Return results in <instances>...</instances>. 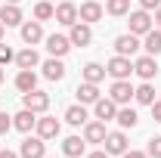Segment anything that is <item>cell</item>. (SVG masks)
Masks as SVG:
<instances>
[{
    "mask_svg": "<svg viewBox=\"0 0 161 158\" xmlns=\"http://www.w3.org/2000/svg\"><path fill=\"white\" fill-rule=\"evenodd\" d=\"M142 43H140V37L136 34H121V37H115V53L118 56H136V50H140Z\"/></svg>",
    "mask_w": 161,
    "mask_h": 158,
    "instance_id": "cell-10",
    "label": "cell"
},
{
    "mask_svg": "<svg viewBox=\"0 0 161 158\" xmlns=\"http://www.w3.org/2000/svg\"><path fill=\"white\" fill-rule=\"evenodd\" d=\"M84 149H87V139L84 137H65L62 139V152H65L68 158H80Z\"/></svg>",
    "mask_w": 161,
    "mask_h": 158,
    "instance_id": "cell-22",
    "label": "cell"
},
{
    "mask_svg": "<svg viewBox=\"0 0 161 158\" xmlns=\"http://www.w3.org/2000/svg\"><path fill=\"white\" fill-rule=\"evenodd\" d=\"M102 146H105V152H108V155H124V152L130 149V146H127V133H124V130H112V133H105V143H102Z\"/></svg>",
    "mask_w": 161,
    "mask_h": 158,
    "instance_id": "cell-8",
    "label": "cell"
},
{
    "mask_svg": "<svg viewBox=\"0 0 161 158\" xmlns=\"http://www.w3.org/2000/svg\"><path fill=\"white\" fill-rule=\"evenodd\" d=\"M16 65H19V68H37V65H40L37 50H34V47H25V50H19V53H16Z\"/></svg>",
    "mask_w": 161,
    "mask_h": 158,
    "instance_id": "cell-23",
    "label": "cell"
},
{
    "mask_svg": "<svg viewBox=\"0 0 161 158\" xmlns=\"http://www.w3.org/2000/svg\"><path fill=\"white\" fill-rule=\"evenodd\" d=\"M3 31H6V25H3V22H0V40H3Z\"/></svg>",
    "mask_w": 161,
    "mask_h": 158,
    "instance_id": "cell-40",
    "label": "cell"
},
{
    "mask_svg": "<svg viewBox=\"0 0 161 158\" xmlns=\"http://www.w3.org/2000/svg\"><path fill=\"white\" fill-rule=\"evenodd\" d=\"M78 19L87 22V25L99 22L102 19V3H99V0H84V3L78 6Z\"/></svg>",
    "mask_w": 161,
    "mask_h": 158,
    "instance_id": "cell-11",
    "label": "cell"
},
{
    "mask_svg": "<svg viewBox=\"0 0 161 158\" xmlns=\"http://www.w3.org/2000/svg\"><path fill=\"white\" fill-rule=\"evenodd\" d=\"M34 124H37V115H34L31 109H22L19 115H13V127H16V130H22V133L34 130Z\"/></svg>",
    "mask_w": 161,
    "mask_h": 158,
    "instance_id": "cell-20",
    "label": "cell"
},
{
    "mask_svg": "<svg viewBox=\"0 0 161 158\" xmlns=\"http://www.w3.org/2000/svg\"><path fill=\"white\" fill-rule=\"evenodd\" d=\"M43 158H47V155H43Z\"/></svg>",
    "mask_w": 161,
    "mask_h": 158,
    "instance_id": "cell-44",
    "label": "cell"
},
{
    "mask_svg": "<svg viewBox=\"0 0 161 158\" xmlns=\"http://www.w3.org/2000/svg\"><path fill=\"white\" fill-rule=\"evenodd\" d=\"M87 158H112V155H108L105 149H99V152H90V155H87Z\"/></svg>",
    "mask_w": 161,
    "mask_h": 158,
    "instance_id": "cell-37",
    "label": "cell"
},
{
    "mask_svg": "<svg viewBox=\"0 0 161 158\" xmlns=\"http://www.w3.org/2000/svg\"><path fill=\"white\" fill-rule=\"evenodd\" d=\"M47 155V139L40 137H25L19 146V158H43Z\"/></svg>",
    "mask_w": 161,
    "mask_h": 158,
    "instance_id": "cell-4",
    "label": "cell"
},
{
    "mask_svg": "<svg viewBox=\"0 0 161 158\" xmlns=\"http://www.w3.org/2000/svg\"><path fill=\"white\" fill-rule=\"evenodd\" d=\"M142 37H146V40H142V50H146L149 56H158V53H161V31L152 28V31H146Z\"/></svg>",
    "mask_w": 161,
    "mask_h": 158,
    "instance_id": "cell-27",
    "label": "cell"
},
{
    "mask_svg": "<svg viewBox=\"0 0 161 158\" xmlns=\"http://www.w3.org/2000/svg\"><path fill=\"white\" fill-rule=\"evenodd\" d=\"M9 127H13V118H9L6 112H0V137H3V133H9Z\"/></svg>",
    "mask_w": 161,
    "mask_h": 158,
    "instance_id": "cell-33",
    "label": "cell"
},
{
    "mask_svg": "<svg viewBox=\"0 0 161 158\" xmlns=\"http://www.w3.org/2000/svg\"><path fill=\"white\" fill-rule=\"evenodd\" d=\"M9 62H16V53H13V47H9V43H3V40H0V65H9Z\"/></svg>",
    "mask_w": 161,
    "mask_h": 158,
    "instance_id": "cell-31",
    "label": "cell"
},
{
    "mask_svg": "<svg viewBox=\"0 0 161 158\" xmlns=\"http://www.w3.org/2000/svg\"><path fill=\"white\" fill-rule=\"evenodd\" d=\"M22 105H25V109H31L34 115H43V112L50 109V93H43V90L22 93Z\"/></svg>",
    "mask_w": 161,
    "mask_h": 158,
    "instance_id": "cell-3",
    "label": "cell"
},
{
    "mask_svg": "<svg viewBox=\"0 0 161 158\" xmlns=\"http://www.w3.org/2000/svg\"><path fill=\"white\" fill-rule=\"evenodd\" d=\"M127 28H130V34H146V31H152L155 28V22H152V16L146 13V9H136V13H127Z\"/></svg>",
    "mask_w": 161,
    "mask_h": 158,
    "instance_id": "cell-2",
    "label": "cell"
},
{
    "mask_svg": "<svg viewBox=\"0 0 161 158\" xmlns=\"http://www.w3.org/2000/svg\"><path fill=\"white\" fill-rule=\"evenodd\" d=\"M105 13L115 16V19L127 16V13H130V0H105Z\"/></svg>",
    "mask_w": 161,
    "mask_h": 158,
    "instance_id": "cell-29",
    "label": "cell"
},
{
    "mask_svg": "<svg viewBox=\"0 0 161 158\" xmlns=\"http://www.w3.org/2000/svg\"><path fill=\"white\" fill-rule=\"evenodd\" d=\"M105 133H108V130H105V121H87V124H84V139H87V143H105Z\"/></svg>",
    "mask_w": 161,
    "mask_h": 158,
    "instance_id": "cell-19",
    "label": "cell"
},
{
    "mask_svg": "<svg viewBox=\"0 0 161 158\" xmlns=\"http://www.w3.org/2000/svg\"><path fill=\"white\" fill-rule=\"evenodd\" d=\"M133 90H136V87H130V81H112V87H108V99L118 102V105H127V102L133 99Z\"/></svg>",
    "mask_w": 161,
    "mask_h": 158,
    "instance_id": "cell-6",
    "label": "cell"
},
{
    "mask_svg": "<svg viewBox=\"0 0 161 158\" xmlns=\"http://www.w3.org/2000/svg\"><path fill=\"white\" fill-rule=\"evenodd\" d=\"M133 71H136L142 81H152L155 75H158V62H155V56H149V53L140 56V59L133 62Z\"/></svg>",
    "mask_w": 161,
    "mask_h": 158,
    "instance_id": "cell-14",
    "label": "cell"
},
{
    "mask_svg": "<svg viewBox=\"0 0 161 158\" xmlns=\"http://www.w3.org/2000/svg\"><path fill=\"white\" fill-rule=\"evenodd\" d=\"M80 78L90 81V84H99V81L105 78V65H99V62H87V65L80 68Z\"/></svg>",
    "mask_w": 161,
    "mask_h": 158,
    "instance_id": "cell-26",
    "label": "cell"
},
{
    "mask_svg": "<svg viewBox=\"0 0 161 158\" xmlns=\"http://www.w3.org/2000/svg\"><path fill=\"white\" fill-rule=\"evenodd\" d=\"M50 3H56V0H50Z\"/></svg>",
    "mask_w": 161,
    "mask_h": 158,
    "instance_id": "cell-43",
    "label": "cell"
},
{
    "mask_svg": "<svg viewBox=\"0 0 161 158\" xmlns=\"http://www.w3.org/2000/svg\"><path fill=\"white\" fill-rule=\"evenodd\" d=\"M133 99H136L140 105H152V102H155V87H152L149 81H142L140 87L133 90Z\"/></svg>",
    "mask_w": 161,
    "mask_h": 158,
    "instance_id": "cell-28",
    "label": "cell"
},
{
    "mask_svg": "<svg viewBox=\"0 0 161 158\" xmlns=\"http://www.w3.org/2000/svg\"><path fill=\"white\" fill-rule=\"evenodd\" d=\"M121 158H149V155H146V152H140V149H127Z\"/></svg>",
    "mask_w": 161,
    "mask_h": 158,
    "instance_id": "cell-36",
    "label": "cell"
},
{
    "mask_svg": "<svg viewBox=\"0 0 161 158\" xmlns=\"http://www.w3.org/2000/svg\"><path fill=\"white\" fill-rule=\"evenodd\" d=\"M75 93H78V102H80V105H93V102L99 99V84H90V81H80Z\"/></svg>",
    "mask_w": 161,
    "mask_h": 158,
    "instance_id": "cell-17",
    "label": "cell"
},
{
    "mask_svg": "<svg viewBox=\"0 0 161 158\" xmlns=\"http://www.w3.org/2000/svg\"><path fill=\"white\" fill-rule=\"evenodd\" d=\"M34 130H37L40 139H56V137H59V130H62V124L56 118H37Z\"/></svg>",
    "mask_w": 161,
    "mask_h": 158,
    "instance_id": "cell-16",
    "label": "cell"
},
{
    "mask_svg": "<svg viewBox=\"0 0 161 158\" xmlns=\"http://www.w3.org/2000/svg\"><path fill=\"white\" fill-rule=\"evenodd\" d=\"M105 75L115 81H130V75H133V62H130V56H112V59L105 62Z\"/></svg>",
    "mask_w": 161,
    "mask_h": 158,
    "instance_id": "cell-1",
    "label": "cell"
},
{
    "mask_svg": "<svg viewBox=\"0 0 161 158\" xmlns=\"http://www.w3.org/2000/svg\"><path fill=\"white\" fill-rule=\"evenodd\" d=\"M40 68H43V78L47 81H62L65 78V65H62V59H56V56H50Z\"/></svg>",
    "mask_w": 161,
    "mask_h": 158,
    "instance_id": "cell-21",
    "label": "cell"
},
{
    "mask_svg": "<svg viewBox=\"0 0 161 158\" xmlns=\"http://www.w3.org/2000/svg\"><path fill=\"white\" fill-rule=\"evenodd\" d=\"M68 50H71V40H68V34H50V37H47V53H50V56L62 59Z\"/></svg>",
    "mask_w": 161,
    "mask_h": 158,
    "instance_id": "cell-13",
    "label": "cell"
},
{
    "mask_svg": "<svg viewBox=\"0 0 161 158\" xmlns=\"http://www.w3.org/2000/svg\"><path fill=\"white\" fill-rule=\"evenodd\" d=\"M0 158H19V152H9V149L3 152V149H0Z\"/></svg>",
    "mask_w": 161,
    "mask_h": 158,
    "instance_id": "cell-39",
    "label": "cell"
},
{
    "mask_svg": "<svg viewBox=\"0 0 161 158\" xmlns=\"http://www.w3.org/2000/svg\"><path fill=\"white\" fill-rule=\"evenodd\" d=\"M16 90H19V93L37 90V75H34V68H19V75H16Z\"/></svg>",
    "mask_w": 161,
    "mask_h": 158,
    "instance_id": "cell-18",
    "label": "cell"
},
{
    "mask_svg": "<svg viewBox=\"0 0 161 158\" xmlns=\"http://www.w3.org/2000/svg\"><path fill=\"white\" fill-rule=\"evenodd\" d=\"M146 155H149V158H161V137H152V139H149Z\"/></svg>",
    "mask_w": 161,
    "mask_h": 158,
    "instance_id": "cell-32",
    "label": "cell"
},
{
    "mask_svg": "<svg viewBox=\"0 0 161 158\" xmlns=\"http://www.w3.org/2000/svg\"><path fill=\"white\" fill-rule=\"evenodd\" d=\"M87 118H90V115H87V109H84V105H68V109H65V121H68V124H71V127H84V124H87Z\"/></svg>",
    "mask_w": 161,
    "mask_h": 158,
    "instance_id": "cell-25",
    "label": "cell"
},
{
    "mask_svg": "<svg viewBox=\"0 0 161 158\" xmlns=\"http://www.w3.org/2000/svg\"><path fill=\"white\" fill-rule=\"evenodd\" d=\"M152 22H155V28H158V31H161V6H158V9H155V19H152Z\"/></svg>",
    "mask_w": 161,
    "mask_h": 158,
    "instance_id": "cell-38",
    "label": "cell"
},
{
    "mask_svg": "<svg viewBox=\"0 0 161 158\" xmlns=\"http://www.w3.org/2000/svg\"><path fill=\"white\" fill-rule=\"evenodd\" d=\"M149 109H152V118H155V121L161 124V99H155V102H152Z\"/></svg>",
    "mask_w": 161,
    "mask_h": 158,
    "instance_id": "cell-35",
    "label": "cell"
},
{
    "mask_svg": "<svg viewBox=\"0 0 161 158\" xmlns=\"http://www.w3.org/2000/svg\"><path fill=\"white\" fill-rule=\"evenodd\" d=\"M3 78H6V75H3V65H0V84H3Z\"/></svg>",
    "mask_w": 161,
    "mask_h": 158,
    "instance_id": "cell-41",
    "label": "cell"
},
{
    "mask_svg": "<svg viewBox=\"0 0 161 158\" xmlns=\"http://www.w3.org/2000/svg\"><path fill=\"white\" fill-rule=\"evenodd\" d=\"M115 121L121 124V130H127V127H136L140 124V115H136V109H130V105H121Z\"/></svg>",
    "mask_w": 161,
    "mask_h": 158,
    "instance_id": "cell-24",
    "label": "cell"
},
{
    "mask_svg": "<svg viewBox=\"0 0 161 158\" xmlns=\"http://www.w3.org/2000/svg\"><path fill=\"white\" fill-rule=\"evenodd\" d=\"M19 31H22V40H25L28 47H34V43H40V40H43V22H37V19L22 22Z\"/></svg>",
    "mask_w": 161,
    "mask_h": 158,
    "instance_id": "cell-9",
    "label": "cell"
},
{
    "mask_svg": "<svg viewBox=\"0 0 161 158\" xmlns=\"http://www.w3.org/2000/svg\"><path fill=\"white\" fill-rule=\"evenodd\" d=\"M6 3H19V0H6Z\"/></svg>",
    "mask_w": 161,
    "mask_h": 158,
    "instance_id": "cell-42",
    "label": "cell"
},
{
    "mask_svg": "<svg viewBox=\"0 0 161 158\" xmlns=\"http://www.w3.org/2000/svg\"><path fill=\"white\" fill-rule=\"evenodd\" d=\"M53 19L59 22V25H65V28H71V25L78 22V3H71V0H59Z\"/></svg>",
    "mask_w": 161,
    "mask_h": 158,
    "instance_id": "cell-5",
    "label": "cell"
},
{
    "mask_svg": "<svg viewBox=\"0 0 161 158\" xmlns=\"http://www.w3.org/2000/svg\"><path fill=\"white\" fill-rule=\"evenodd\" d=\"M115 115H118V102H112V99L105 96V99H96L93 102V118H99V121H115Z\"/></svg>",
    "mask_w": 161,
    "mask_h": 158,
    "instance_id": "cell-12",
    "label": "cell"
},
{
    "mask_svg": "<svg viewBox=\"0 0 161 158\" xmlns=\"http://www.w3.org/2000/svg\"><path fill=\"white\" fill-rule=\"evenodd\" d=\"M161 6V0H140V9H146V13H155Z\"/></svg>",
    "mask_w": 161,
    "mask_h": 158,
    "instance_id": "cell-34",
    "label": "cell"
},
{
    "mask_svg": "<svg viewBox=\"0 0 161 158\" xmlns=\"http://www.w3.org/2000/svg\"><path fill=\"white\" fill-rule=\"evenodd\" d=\"M68 40H71V47H90V40H93V28L87 25V22H75L71 25V31H68Z\"/></svg>",
    "mask_w": 161,
    "mask_h": 158,
    "instance_id": "cell-7",
    "label": "cell"
},
{
    "mask_svg": "<svg viewBox=\"0 0 161 158\" xmlns=\"http://www.w3.org/2000/svg\"><path fill=\"white\" fill-rule=\"evenodd\" d=\"M53 13H56V6H53L50 0H40V3H34V19H37V22L53 19Z\"/></svg>",
    "mask_w": 161,
    "mask_h": 158,
    "instance_id": "cell-30",
    "label": "cell"
},
{
    "mask_svg": "<svg viewBox=\"0 0 161 158\" xmlns=\"http://www.w3.org/2000/svg\"><path fill=\"white\" fill-rule=\"evenodd\" d=\"M22 9H19V3H3L0 6V22L6 25V28H19L22 25Z\"/></svg>",
    "mask_w": 161,
    "mask_h": 158,
    "instance_id": "cell-15",
    "label": "cell"
}]
</instances>
